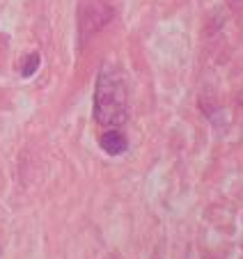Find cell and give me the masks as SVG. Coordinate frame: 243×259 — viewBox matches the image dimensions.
<instances>
[{
  "label": "cell",
  "mask_w": 243,
  "mask_h": 259,
  "mask_svg": "<svg viewBox=\"0 0 243 259\" xmlns=\"http://www.w3.org/2000/svg\"><path fill=\"white\" fill-rule=\"evenodd\" d=\"M94 119L99 126L119 128L129 119V88L122 71L112 64H103L99 69L94 85Z\"/></svg>",
  "instance_id": "1"
},
{
  "label": "cell",
  "mask_w": 243,
  "mask_h": 259,
  "mask_svg": "<svg viewBox=\"0 0 243 259\" xmlns=\"http://www.w3.org/2000/svg\"><path fill=\"white\" fill-rule=\"evenodd\" d=\"M112 7L103 0H90L88 5H83L80 14H78V32H80V39H88L94 32L103 28V25L110 23L112 19Z\"/></svg>",
  "instance_id": "2"
},
{
  "label": "cell",
  "mask_w": 243,
  "mask_h": 259,
  "mask_svg": "<svg viewBox=\"0 0 243 259\" xmlns=\"http://www.w3.org/2000/svg\"><path fill=\"white\" fill-rule=\"evenodd\" d=\"M99 145H101V149L108 154V156H119V154L127 152L129 140H127V136H124L119 128H108V131L101 133Z\"/></svg>",
  "instance_id": "3"
},
{
  "label": "cell",
  "mask_w": 243,
  "mask_h": 259,
  "mask_svg": "<svg viewBox=\"0 0 243 259\" xmlns=\"http://www.w3.org/2000/svg\"><path fill=\"white\" fill-rule=\"evenodd\" d=\"M39 64H42V55L39 53H28L23 60V64H21V76L23 78H30V76H34L39 69Z\"/></svg>",
  "instance_id": "4"
}]
</instances>
